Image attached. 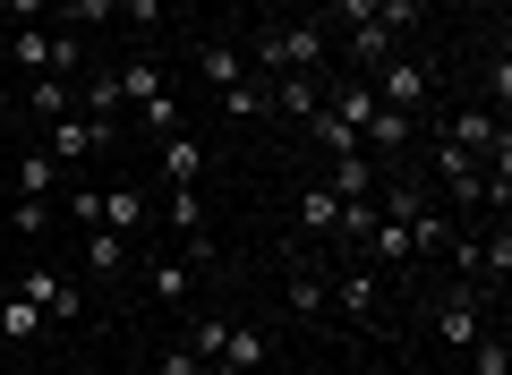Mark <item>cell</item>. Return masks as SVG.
Wrapping results in <instances>:
<instances>
[{"mask_svg": "<svg viewBox=\"0 0 512 375\" xmlns=\"http://www.w3.org/2000/svg\"><path fill=\"white\" fill-rule=\"evenodd\" d=\"M308 137L325 145V154H359V128H350V120H333L325 103H316V120H308Z\"/></svg>", "mask_w": 512, "mask_h": 375, "instance_id": "cell-22", "label": "cell"}, {"mask_svg": "<svg viewBox=\"0 0 512 375\" xmlns=\"http://www.w3.org/2000/svg\"><path fill=\"white\" fill-rule=\"evenodd\" d=\"M299 222H308V239H333V222H342V197H333V188H299Z\"/></svg>", "mask_w": 512, "mask_h": 375, "instance_id": "cell-16", "label": "cell"}, {"mask_svg": "<svg viewBox=\"0 0 512 375\" xmlns=\"http://www.w3.org/2000/svg\"><path fill=\"white\" fill-rule=\"evenodd\" d=\"M77 111H94V128H120V111H128V94H120V69H103V77H86V86H77Z\"/></svg>", "mask_w": 512, "mask_h": 375, "instance_id": "cell-6", "label": "cell"}, {"mask_svg": "<svg viewBox=\"0 0 512 375\" xmlns=\"http://www.w3.org/2000/svg\"><path fill=\"white\" fill-rule=\"evenodd\" d=\"M256 77H308L316 60H325V26H274V35L248 43Z\"/></svg>", "mask_w": 512, "mask_h": 375, "instance_id": "cell-1", "label": "cell"}, {"mask_svg": "<svg viewBox=\"0 0 512 375\" xmlns=\"http://www.w3.org/2000/svg\"><path fill=\"white\" fill-rule=\"evenodd\" d=\"M171 231H180V248L205 239V197H197V188H171Z\"/></svg>", "mask_w": 512, "mask_h": 375, "instance_id": "cell-23", "label": "cell"}, {"mask_svg": "<svg viewBox=\"0 0 512 375\" xmlns=\"http://www.w3.org/2000/svg\"><path fill=\"white\" fill-rule=\"evenodd\" d=\"M18 299H35V307H43V324H77V290L60 282L52 265H35V273H18Z\"/></svg>", "mask_w": 512, "mask_h": 375, "instance_id": "cell-5", "label": "cell"}, {"mask_svg": "<svg viewBox=\"0 0 512 375\" xmlns=\"http://www.w3.org/2000/svg\"><path fill=\"white\" fill-rule=\"evenodd\" d=\"M265 103H274L282 120H316V103H325V86H316V77H265Z\"/></svg>", "mask_w": 512, "mask_h": 375, "instance_id": "cell-9", "label": "cell"}, {"mask_svg": "<svg viewBox=\"0 0 512 375\" xmlns=\"http://www.w3.org/2000/svg\"><path fill=\"white\" fill-rule=\"evenodd\" d=\"M222 367L256 375V367H265V333H256V324H231V333H222Z\"/></svg>", "mask_w": 512, "mask_h": 375, "instance_id": "cell-14", "label": "cell"}, {"mask_svg": "<svg viewBox=\"0 0 512 375\" xmlns=\"http://www.w3.org/2000/svg\"><path fill=\"white\" fill-rule=\"evenodd\" d=\"M120 18L137 26V35H154V26H163V0H120Z\"/></svg>", "mask_w": 512, "mask_h": 375, "instance_id": "cell-29", "label": "cell"}, {"mask_svg": "<svg viewBox=\"0 0 512 375\" xmlns=\"http://www.w3.org/2000/svg\"><path fill=\"white\" fill-rule=\"evenodd\" d=\"M154 222V205H146V188H103V231H146Z\"/></svg>", "mask_w": 512, "mask_h": 375, "instance_id": "cell-10", "label": "cell"}, {"mask_svg": "<svg viewBox=\"0 0 512 375\" xmlns=\"http://www.w3.org/2000/svg\"><path fill=\"white\" fill-rule=\"evenodd\" d=\"M137 120H146V128H154V137H171V128H180V103H171V94H154V103H146V111H137Z\"/></svg>", "mask_w": 512, "mask_h": 375, "instance_id": "cell-28", "label": "cell"}, {"mask_svg": "<svg viewBox=\"0 0 512 375\" xmlns=\"http://www.w3.org/2000/svg\"><path fill=\"white\" fill-rule=\"evenodd\" d=\"M265 111H274L265 103V77H239V86L222 94V120H265Z\"/></svg>", "mask_w": 512, "mask_h": 375, "instance_id": "cell-20", "label": "cell"}, {"mask_svg": "<svg viewBox=\"0 0 512 375\" xmlns=\"http://www.w3.org/2000/svg\"><path fill=\"white\" fill-rule=\"evenodd\" d=\"M222 333H231V324H197V333H188V350H197L205 367H214V358H222Z\"/></svg>", "mask_w": 512, "mask_h": 375, "instance_id": "cell-30", "label": "cell"}, {"mask_svg": "<svg viewBox=\"0 0 512 375\" xmlns=\"http://www.w3.org/2000/svg\"><path fill=\"white\" fill-rule=\"evenodd\" d=\"M470 375H512V341L504 333H478L470 341Z\"/></svg>", "mask_w": 512, "mask_h": 375, "instance_id": "cell-25", "label": "cell"}, {"mask_svg": "<svg viewBox=\"0 0 512 375\" xmlns=\"http://www.w3.org/2000/svg\"><path fill=\"white\" fill-rule=\"evenodd\" d=\"M69 222H77V231H94V222H103V188L77 179V188H69Z\"/></svg>", "mask_w": 512, "mask_h": 375, "instance_id": "cell-27", "label": "cell"}, {"mask_svg": "<svg viewBox=\"0 0 512 375\" xmlns=\"http://www.w3.org/2000/svg\"><path fill=\"white\" fill-rule=\"evenodd\" d=\"M376 9H384V0H333V18H342V26H367Z\"/></svg>", "mask_w": 512, "mask_h": 375, "instance_id": "cell-31", "label": "cell"}, {"mask_svg": "<svg viewBox=\"0 0 512 375\" xmlns=\"http://www.w3.org/2000/svg\"><path fill=\"white\" fill-rule=\"evenodd\" d=\"M9 188H18V197H52V188H60V162L52 154H18V179H9Z\"/></svg>", "mask_w": 512, "mask_h": 375, "instance_id": "cell-18", "label": "cell"}, {"mask_svg": "<svg viewBox=\"0 0 512 375\" xmlns=\"http://www.w3.org/2000/svg\"><path fill=\"white\" fill-rule=\"evenodd\" d=\"M436 179L453 188L461 205H478V197H487V162H478V154H461L453 137H436Z\"/></svg>", "mask_w": 512, "mask_h": 375, "instance_id": "cell-4", "label": "cell"}, {"mask_svg": "<svg viewBox=\"0 0 512 375\" xmlns=\"http://www.w3.org/2000/svg\"><path fill=\"white\" fill-rule=\"evenodd\" d=\"M197 77H205L214 94H231L239 77H248V52H231V43H205V52H197Z\"/></svg>", "mask_w": 512, "mask_h": 375, "instance_id": "cell-12", "label": "cell"}, {"mask_svg": "<svg viewBox=\"0 0 512 375\" xmlns=\"http://www.w3.org/2000/svg\"><path fill=\"white\" fill-rule=\"evenodd\" d=\"M0 222H9L18 239H35L43 222H52V214H43V197H9V214H0Z\"/></svg>", "mask_w": 512, "mask_h": 375, "instance_id": "cell-26", "label": "cell"}, {"mask_svg": "<svg viewBox=\"0 0 512 375\" xmlns=\"http://www.w3.org/2000/svg\"><path fill=\"white\" fill-rule=\"evenodd\" d=\"M333 299H342L350 324H376V316H384V290H376V273H367V265H350L342 282H333Z\"/></svg>", "mask_w": 512, "mask_h": 375, "instance_id": "cell-7", "label": "cell"}, {"mask_svg": "<svg viewBox=\"0 0 512 375\" xmlns=\"http://www.w3.org/2000/svg\"><path fill=\"white\" fill-rule=\"evenodd\" d=\"M0 9H9V18L26 26V18H35V9H52V0H0Z\"/></svg>", "mask_w": 512, "mask_h": 375, "instance_id": "cell-33", "label": "cell"}, {"mask_svg": "<svg viewBox=\"0 0 512 375\" xmlns=\"http://www.w3.org/2000/svg\"><path fill=\"white\" fill-rule=\"evenodd\" d=\"M120 94H128V111H146L154 94H171V86H163V69H154V60H128V69H120Z\"/></svg>", "mask_w": 512, "mask_h": 375, "instance_id": "cell-17", "label": "cell"}, {"mask_svg": "<svg viewBox=\"0 0 512 375\" xmlns=\"http://www.w3.org/2000/svg\"><path fill=\"white\" fill-rule=\"evenodd\" d=\"M26 111H43V120L77 111V77H35V86H26Z\"/></svg>", "mask_w": 512, "mask_h": 375, "instance_id": "cell-15", "label": "cell"}, {"mask_svg": "<svg viewBox=\"0 0 512 375\" xmlns=\"http://www.w3.org/2000/svg\"><path fill=\"white\" fill-rule=\"evenodd\" d=\"M163 375H205V358L197 350H163Z\"/></svg>", "mask_w": 512, "mask_h": 375, "instance_id": "cell-32", "label": "cell"}, {"mask_svg": "<svg viewBox=\"0 0 512 375\" xmlns=\"http://www.w3.org/2000/svg\"><path fill=\"white\" fill-rule=\"evenodd\" d=\"M103 128H94V120H52V145H43V154H52L60 162V171H69V162H86V154H103Z\"/></svg>", "mask_w": 512, "mask_h": 375, "instance_id": "cell-8", "label": "cell"}, {"mask_svg": "<svg viewBox=\"0 0 512 375\" xmlns=\"http://www.w3.org/2000/svg\"><path fill=\"white\" fill-rule=\"evenodd\" d=\"M163 9H197V0H163Z\"/></svg>", "mask_w": 512, "mask_h": 375, "instance_id": "cell-35", "label": "cell"}, {"mask_svg": "<svg viewBox=\"0 0 512 375\" xmlns=\"http://www.w3.org/2000/svg\"><path fill=\"white\" fill-rule=\"evenodd\" d=\"M0 333H9V341H35V333H52V324H43L35 299H0Z\"/></svg>", "mask_w": 512, "mask_h": 375, "instance_id": "cell-21", "label": "cell"}, {"mask_svg": "<svg viewBox=\"0 0 512 375\" xmlns=\"http://www.w3.org/2000/svg\"><path fill=\"white\" fill-rule=\"evenodd\" d=\"M367 86H376V103H384V111H402V120H410V111L427 103V86H436V69H427V60H402V52H393L384 69H367Z\"/></svg>", "mask_w": 512, "mask_h": 375, "instance_id": "cell-3", "label": "cell"}, {"mask_svg": "<svg viewBox=\"0 0 512 375\" xmlns=\"http://www.w3.org/2000/svg\"><path fill=\"white\" fill-rule=\"evenodd\" d=\"M453 9H487V0H453Z\"/></svg>", "mask_w": 512, "mask_h": 375, "instance_id": "cell-36", "label": "cell"}, {"mask_svg": "<svg viewBox=\"0 0 512 375\" xmlns=\"http://www.w3.org/2000/svg\"><path fill=\"white\" fill-rule=\"evenodd\" d=\"M350 52H359V77H367V69H384V60L402 52V35H393L384 18H367V26H350Z\"/></svg>", "mask_w": 512, "mask_h": 375, "instance_id": "cell-11", "label": "cell"}, {"mask_svg": "<svg viewBox=\"0 0 512 375\" xmlns=\"http://www.w3.org/2000/svg\"><path fill=\"white\" fill-rule=\"evenodd\" d=\"M197 171H205V145L171 128V137H163V179H171V188H197Z\"/></svg>", "mask_w": 512, "mask_h": 375, "instance_id": "cell-13", "label": "cell"}, {"mask_svg": "<svg viewBox=\"0 0 512 375\" xmlns=\"http://www.w3.org/2000/svg\"><path fill=\"white\" fill-rule=\"evenodd\" d=\"M0 214H9V179H0Z\"/></svg>", "mask_w": 512, "mask_h": 375, "instance_id": "cell-34", "label": "cell"}, {"mask_svg": "<svg viewBox=\"0 0 512 375\" xmlns=\"http://www.w3.org/2000/svg\"><path fill=\"white\" fill-rule=\"evenodd\" d=\"M325 299H333V282H325L316 265H299V273H291V316H325Z\"/></svg>", "mask_w": 512, "mask_h": 375, "instance_id": "cell-19", "label": "cell"}, {"mask_svg": "<svg viewBox=\"0 0 512 375\" xmlns=\"http://www.w3.org/2000/svg\"><path fill=\"white\" fill-rule=\"evenodd\" d=\"M86 265H94V273H120V265H128V239L94 222V231H86Z\"/></svg>", "mask_w": 512, "mask_h": 375, "instance_id": "cell-24", "label": "cell"}, {"mask_svg": "<svg viewBox=\"0 0 512 375\" xmlns=\"http://www.w3.org/2000/svg\"><path fill=\"white\" fill-rule=\"evenodd\" d=\"M487 307H495V290H478V282H461L453 299H436V341H453V350H470L478 333H487Z\"/></svg>", "mask_w": 512, "mask_h": 375, "instance_id": "cell-2", "label": "cell"}]
</instances>
